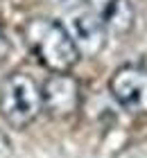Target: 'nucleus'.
Returning <instances> with one entry per match:
<instances>
[{
    "label": "nucleus",
    "instance_id": "1",
    "mask_svg": "<svg viewBox=\"0 0 147 158\" xmlns=\"http://www.w3.org/2000/svg\"><path fill=\"white\" fill-rule=\"evenodd\" d=\"M23 34L34 56L52 73H68L79 61V52L70 32L57 20L32 18L25 25Z\"/></svg>",
    "mask_w": 147,
    "mask_h": 158
},
{
    "label": "nucleus",
    "instance_id": "2",
    "mask_svg": "<svg viewBox=\"0 0 147 158\" xmlns=\"http://www.w3.org/2000/svg\"><path fill=\"white\" fill-rule=\"evenodd\" d=\"M43 109L41 88L25 73H14L0 88V113L14 129H25L39 118Z\"/></svg>",
    "mask_w": 147,
    "mask_h": 158
},
{
    "label": "nucleus",
    "instance_id": "3",
    "mask_svg": "<svg viewBox=\"0 0 147 158\" xmlns=\"http://www.w3.org/2000/svg\"><path fill=\"white\" fill-rule=\"evenodd\" d=\"M115 102L131 115H147V70L138 66L118 68L109 81Z\"/></svg>",
    "mask_w": 147,
    "mask_h": 158
},
{
    "label": "nucleus",
    "instance_id": "4",
    "mask_svg": "<svg viewBox=\"0 0 147 158\" xmlns=\"http://www.w3.org/2000/svg\"><path fill=\"white\" fill-rule=\"evenodd\" d=\"M43 109L52 118H68L79 106V84L68 73H54L41 88Z\"/></svg>",
    "mask_w": 147,
    "mask_h": 158
},
{
    "label": "nucleus",
    "instance_id": "5",
    "mask_svg": "<svg viewBox=\"0 0 147 158\" xmlns=\"http://www.w3.org/2000/svg\"><path fill=\"white\" fill-rule=\"evenodd\" d=\"M70 36L75 41L79 56H95L104 45V25L91 11H82L70 20Z\"/></svg>",
    "mask_w": 147,
    "mask_h": 158
},
{
    "label": "nucleus",
    "instance_id": "6",
    "mask_svg": "<svg viewBox=\"0 0 147 158\" xmlns=\"http://www.w3.org/2000/svg\"><path fill=\"white\" fill-rule=\"evenodd\" d=\"M100 20L111 32L124 34L134 27V7H131L129 0H109Z\"/></svg>",
    "mask_w": 147,
    "mask_h": 158
},
{
    "label": "nucleus",
    "instance_id": "7",
    "mask_svg": "<svg viewBox=\"0 0 147 158\" xmlns=\"http://www.w3.org/2000/svg\"><path fill=\"white\" fill-rule=\"evenodd\" d=\"M0 158H11V140L0 131Z\"/></svg>",
    "mask_w": 147,
    "mask_h": 158
},
{
    "label": "nucleus",
    "instance_id": "8",
    "mask_svg": "<svg viewBox=\"0 0 147 158\" xmlns=\"http://www.w3.org/2000/svg\"><path fill=\"white\" fill-rule=\"evenodd\" d=\"M7 54H9V43H7L5 34L0 32V63H2V61L7 59Z\"/></svg>",
    "mask_w": 147,
    "mask_h": 158
}]
</instances>
